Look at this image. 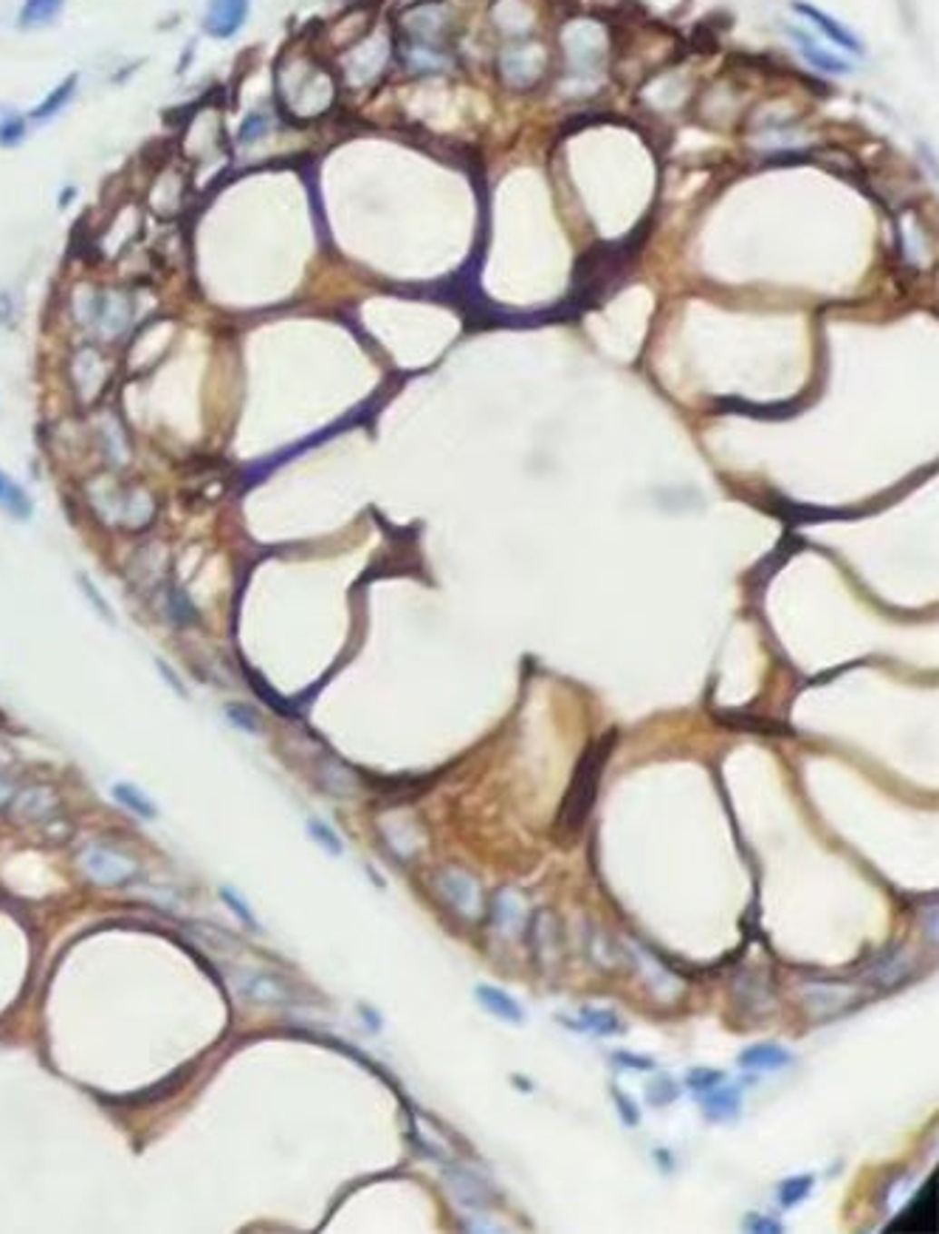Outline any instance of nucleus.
I'll return each instance as SVG.
<instances>
[{
  "label": "nucleus",
  "mask_w": 939,
  "mask_h": 1234,
  "mask_svg": "<svg viewBox=\"0 0 939 1234\" xmlns=\"http://www.w3.org/2000/svg\"><path fill=\"white\" fill-rule=\"evenodd\" d=\"M793 9H796L798 15H804L807 20H813V23L818 25V29H821V32H824V35H827V37H829V40H832L835 45H841V48H846V51H864V45H860V40H857V37H855V35H852V32L846 29V25H844V23H838V20H835V17H829L827 12H821V9H816V6H810V4H801V0H796V4H793Z\"/></svg>",
  "instance_id": "obj_5"
},
{
  "label": "nucleus",
  "mask_w": 939,
  "mask_h": 1234,
  "mask_svg": "<svg viewBox=\"0 0 939 1234\" xmlns=\"http://www.w3.org/2000/svg\"><path fill=\"white\" fill-rule=\"evenodd\" d=\"M432 887H435V893L443 898V902H446L449 907H455L457 913H463V915H474L477 907H480L477 882L468 876V873L457 870V867L440 870L437 876L432 879Z\"/></svg>",
  "instance_id": "obj_2"
},
{
  "label": "nucleus",
  "mask_w": 939,
  "mask_h": 1234,
  "mask_svg": "<svg viewBox=\"0 0 939 1234\" xmlns=\"http://www.w3.org/2000/svg\"><path fill=\"white\" fill-rule=\"evenodd\" d=\"M790 1062H793V1057L781 1045H753V1048L742 1051V1057H739V1065L750 1068V1071H778V1068H787Z\"/></svg>",
  "instance_id": "obj_6"
},
{
  "label": "nucleus",
  "mask_w": 939,
  "mask_h": 1234,
  "mask_svg": "<svg viewBox=\"0 0 939 1234\" xmlns=\"http://www.w3.org/2000/svg\"><path fill=\"white\" fill-rule=\"evenodd\" d=\"M113 796L116 800L127 808V811H133L136 816L142 819H155V805L152 800H147L144 791L133 788V785H127V783H116L113 785Z\"/></svg>",
  "instance_id": "obj_12"
},
{
  "label": "nucleus",
  "mask_w": 939,
  "mask_h": 1234,
  "mask_svg": "<svg viewBox=\"0 0 939 1234\" xmlns=\"http://www.w3.org/2000/svg\"><path fill=\"white\" fill-rule=\"evenodd\" d=\"M159 670H161V673H164V676H167V681H170V684H172V686H175V692H181V696H184V686H181V684H178V678H175V673H172V670H170V666H167V664H161V661H159Z\"/></svg>",
  "instance_id": "obj_30"
},
{
  "label": "nucleus",
  "mask_w": 939,
  "mask_h": 1234,
  "mask_svg": "<svg viewBox=\"0 0 939 1234\" xmlns=\"http://www.w3.org/2000/svg\"><path fill=\"white\" fill-rule=\"evenodd\" d=\"M220 895H223V902H226V904H229V907H231L234 913H238V915H240V918H243L246 923H251V927H257L254 915H251V913H249V910L243 907V902H240V898H238V893H234V890H229V887H223V890H220Z\"/></svg>",
  "instance_id": "obj_27"
},
{
  "label": "nucleus",
  "mask_w": 939,
  "mask_h": 1234,
  "mask_svg": "<svg viewBox=\"0 0 939 1234\" xmlns=\"http://www.w3.org/2000/svg\"><path fill=\"white\" fill-rule=\"evenodd\" d=\"M0 506H4L6 511H12L15 518H20V520L32 518V500H29V495H25L17 483H12L4 472H0Z\"/></svg>",
  "instance_id": "obj_11"
},
{
  "label": "nucleus",
  "mask_w": 939,
  "mask_h": 1234,
  "mask_svg": "<svg viewBox=\"0 0 939 1234\" xmlns=\"http://www.w3.org/2000/svg\"><path fill=\"white\" fill-rule=\"evenodd\" d=\"M618 1104H621L618 1111H621L623 1121H626V1124H638V1111L632 1113V1101H630V1099H623V1096H618Z\"/></svg>",
  "instance_id": "obj_28"
},
{
  "label": "nucleus",
  "mask_w": 939,
  "mask_h": 1234,
  "mask_svg": "<svg viewBox=\"0 0 939 1234\" xmlns=\"http://www.w3.org/2000/svg\"><path fill=\"white\" fill-rule=\"evenodd\" d=\"M85 870L99 884H127L139 873V867L127 856L108 851V847H91L85 854Z\"/></svg>",
  "instance_id": "obj_4"
},
{
  "label": "nucleus",
  "mask_w": 939,
  "mask_h": 1234,
  "mask_svg": "<svg viewBox=\"0 0 939 1234\" xmlns=\"http://www.w3.org/2000/svg\"><path fill=\"white\" fill-rule=\"evenodd\" d=\"M615 1060H623V1065H630V1068H641V1071H649V1068H651V1060H643V1057H632V1053H618Z\"/></svg>",
  "instance_id": "obj_29"
},
{
  "label": "nucleus",
  "mask_w": 939,
  "mask_h": 1234,
  "mask_svg": "<svg viewBox=\"0 0 939 1234\" xmlns=\"http://www.w3.org/2000/svg\"><path fill=\"white\" fill-rule=\"evenodd\" d=\"M610 743L612 737H607L604 743H598V749L587 752L584 760L579 763L576 768V775H572V783L567 788V796H564V803H562V811H559V834H579L582 825L587 822V814L595 803V788H598V780H602V768H604V760L610 755Z\"/></svg>",
  "instance_id": "obj_1"
},
{
  "label": "nucleus",
  "mask_w": 939,
  "mask_h": 1234,
  "mask_svg": "<svg viewBox=\"0 0 939 1234\" xmlns=\"http://www.w3.org/2000/svg\"><path fill=\"white\" fill-rule=\"evenodd\" d=\"M73 85H76V76H68V80H65V83H63V85H60L57 91H51V96H45V102H43V105H37V108L32 111V116H34V119L54 116V114H57V111H60V108L65 105V99H68V96L73 94Z\"/></svg>",
  "instance_id": "obj_14"
},
{
  "label": "nucleus",
  "mask_w": 939,
  "mask_h": 1234,
  "mask_svg": "<svg viewBox=\"0 0 939 1234\" xmlns=\"http://www.w3.org/2000/svg\"><path fill=\"white\" fill-rule=\"evenodd\" d=\"M249 17V0H209L203 29L215 40H231Z\"/></svg>",
  "instance_id": "obj_3"
},
{
  "label": "nucleus",
  "mask_w": 939,
  "mask_h": 1234,
  "mask_svg": "<svg viewBox=\"0 0 939 1234\" xmlns=\"http://www.w3.org/2000/svg\"><path fill=\"white\" fill-rule=\"evenodd\" d=\"M23 136H25V122H23L20 116H9V119L0 122V144L12 147V144H17Z\"/></svg>",
  "instance_id": "obj_21"
},
{
  "label": "nucleus",
  "mask_w": 939,
  "mask_h": 1234,
  "mask_svg": "<svg viewBox=\"0 0 939 1234\" xmlns=\"http://www.w3.org/2000/svg\"><path fill=\"white\" fill-rule=\"evenodd\" d=\"M706 1111L709 1116L714 1119H734L739 1113V1091L734 1088H728V1091H717L706 1099Z\"/></svg>",
  "instance_id": "obj_13"
},
{
  "label": "nucleus",
  "mask_w": 939,
  "mask_h": 1234,
  "mask_svg": "<svg viewBox=\"0 0 939 1234\" xmlns=\"http://www.w3.org/2000/svg\"><path fill=\"white\" fill-rule=\"evenodd\" d=\"M308 831L313 834V839H317L319 844H325V847H328V851H330L333 856H338V854H342V842L336 839V834H333V831H330V828L325 825V822H319V819H310V822H308Z\"/></svg>",
  "instance_id": "obj_19"
},
{
  "label": "nucleus",
  "mask_w": 939,
  "mask_h": 1234,
  "mask_svg": "<svg viewBox=\"0 0 939 1234\" xmlns=\"http://www.w3.org/2000/svg\"><path fill=\"white\" fill-rule=\"evenodd\" d=\"M810 1190H813V1178L810 1175H798V1178H790V1180H785V1184L778 1187V1198H781V1203H785V1206H796V1203H801L807 1195H810Z\"/></svg>",
  "instance_id": "obj_15"
},
{
  "label": "nucleus",
  "mask_w": 939,
  "mask_h": 1234,
  "mask_svg": "<svg viewBox=\"0 0 939 1234\" xmlns=\"http://www.w3.org/2000/svg\"><path fill=\"white\" fill-rule=\"evenodd\" d=\"M246 994L254 997V1000H285L282 994V983L277 978H266V974H257V978L249 981L246 986Z\"/></svg>",
  "instance_id": "obj_16"
},
{
  "label": "nucleus",
  "mask_w": 939,
  "mask_h": 1234,
  "mask_svg": "<svg viewBox=\"0 0 939 1234\" xmlns=\"http://www.w3.org/2000/svg\"><path fill=\"white\" fill-rule=\"evenodd\" d=\"M717 1082H722V1073H717V1071H694L689 1076V1085L694 1091H711Z\"/></svg>",
  "instance_id": "obj_24"
},
{
  "label": "nucleus",
  "mask_w": 939,
  "mask_h": 1234,
  "mask_svg": "<svg viewBox=\"0 0 939 1234\" xmlns=\"http://www.w3.org/2000/svg\"><path fill=\"white\" fill-rule=\"evenodd\" d=\"M80 585H83V590H85V597H88V599H91V602H93V605H96V610H99V616H102V619H108V622H113V616H111V605H108V599H104V597H102V594H99V590H96V585H93V582H91V579H88V577H85V574H80Z\"/></svg>",
  "instance_id": "obj_23"
},
{
  "label": "nucleus",
  "mask_w": 939,
  "mask_h": 1234,
  "mask_svg": "<svg viewBox=\"0 0 939 1234\" xmlns=\"http://www.w3.org/2000/svg\"><path fill=\"white\" fill-rule=\"evenodd\" d=\"M170 610H172V616L181 625H187V622L195 619V607L187 599V594H181V590H170Z\"/></svg>",
  "instance_id": "obj_20"
},
{
  "label": "nucleus",
  "mask_w": 939,
  "mask_h": 1234,
  "mask_svg": "<svg viewBox=\"0 0 939 1234\" xmlns=\"http://www.w3.org/2000/svg\"><path fill=\"white\" fill-rule=\"evenodd\" d=\"M796 37H798V48H801L804 60L810 63L813 68H818V71H824V74H849V71H852V65H849L846 60H841V57L829 54V51L818 48L813 40H807L801 32H796Z\"/></svg>",
  "instance_id": "obj_7"
},
{
  "label": "nucleus",
  "mask_w": 939,
  "mask_h": 1234,
  "mask_svg": "<svg viewBox=\"0 0 939 1234\" xmlns=\"http://www.w3.org/2000/svg\"><path fill=\"white\" fill-rule=\"evenodd\" d=\"M263 127H266V119L259 116V114H251V116L243 122V127H240V142H254V139H259V133H263Z\"/></svg>",
  "instance_id": "obj_26"
},
{
  "label": "nucleus",
  "mask_w": 939,
  "mask_h": 1234,
  "mask_svg": "<svg viewBox=\"0 0 939 1234\" xmlns=\"http://www.w3.org/2000/svg\"><path fill=\"white\" fill-rule=\"evenodd\" d=\"M65 6V0H25L20 9V25H43L51 23Z\"/></svg>",
  "instance_id": "obj_10"
},
{
  "label": "nucleus",
  "mask_w": 939,
  "mask_h": 1234,
  "mask_svg": "<svg viewBox=\"0 0 939 1234\" xmlns=\"http://www.w3.org/2000/svg\"><path fill=\"white\" fill-rule=\"evenodd\" d=\"M477 1000L483 1002V1006L494 1014V1017H503L508 1022H522V1009L516 1006V1002L500 992V989H494V986H477Z\"/></svg>",
  "instance_id": "obj_9"
},
{
  "label": "nucleus",
  "mask_w": 939,
  "mask_h": 1234,
  "mask_svg": "<svg viewBox=\"0 0 939 1234\" xmlns=\"http://www.w3.org/2000/svg\"><path fill=\"white\" fill-rule=\"evenodd\" d=\"M584 1022H587V1028H592V1032H602V1034L618 1032V1020H615L612 1012H587Z\"/></svg>",
  "instance_id": "obj_22"
},
{
  "label": "nucleus",
  "mask_w": 939,
  "mask_h": 1234,
  "mask_svg": "<svg viewBox=\"0 0 939 1234\" xmlns=\"http://www.w3.org/2000/svg\"><path fill=\"white\" fill-rule=\"evenodd\" d=\"M449 1184H452V1192L457 1195V1200L465 1206H483L485 1200H491L488 1187L472 1172H452Z\"/></svg>",
  "instance_id": "obj_8"
},
{
  "label": "nucleus",
  "mask_w": 939,
  "mask_h": 1234,
  "mask_svg": "<svg viewBox=\"0 0 939 1234\" xmlns=\"http://www.w3.org/2000/svg\"><path fill=\"white\" fill-rule=\"evenodd\" d=\"M226 717L234 724V726H240L246 732H259V717L257 712H251V706H243V704H229L226 709Z\"/></svg>",
  "instance_id": "obj_18"
},
{
  "label": "nucleus",
  "mask_w": 939,
  "mask_h": 1234,
  "mask_svg": "<svg viewBox=\"0 0 939 1234\" xmlns=\"http://www.w3.org/2000/svg\"><path fill=\"white\" fill-rule=\"evenodd\" d=\"M497 915H500V923H503L505 930L519 927V921H522V904H519V898H516L511 890H505V893L497 895Z\"/></svg>",
  "instance_id": "obj_17"
},
{
  "label": "nucleus",
  "mask_w": 939,
  "mask_h": 1234,
  "mask_svg": "<svg viewBox=\"0 0 939 1234\" xmlns=\"http://www.w3.org/2000/svg\"><path fill=\"white\" fill-rule=\"evenodd\" d=\"M674 1096H677V1088L669 1082V1079H663V1082H655V1085L649 1088V1101H651V1104H669Z\"/></svg>",
  "instance_id": "obj_25"
}]
</instances>
